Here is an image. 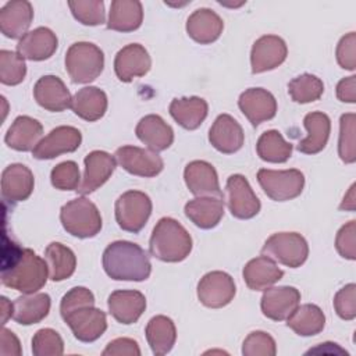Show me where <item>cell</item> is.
<instances>
[{
    "label": "cell",
    "mask_w": 356,
    "mask_h": 356,
    "mask_svg": "<svg viewBox=\"0 0 356 356\" xmlns=\"http://www.w3.org/2000/svg\"><path fill=\"white\" fill-rule=\"evenodd\" d=\"M81 342H93L107 330L106 313L95 306L81 307L63 318Z\"/></svg>",
    "instance_id": "4fadbf2b"
},
{
    "label": "cell",
    "mask_w": 356,
    "mask_h": 356,
    "mask_svg": "<svg viewBox=\"0 0 356 356\" xmlns=\"http://www.w3.org/2000/svg\"><path fill=\"white\" fill-rule=\"evenodd\" d=\"M300 292L293 286H270L264 289L260 307L263 314L274 321L286 320L299 306Z\"/></svg>",
    "instance_id": "ac0fdd59"
},
{
    "label": "cell",
    "mask_w": 356,
    "mask_h": 356,
    "mask_svg": "<svg viewBox=\"0 0 356 356\" xmlns=\"http://www.w3.org/2000/svg\"><path fill=\"white\" fill-rule=\"evenodd\" d=\"M21 353H22L21 343H19L18 338L15 337V334L11 330L3 327L1 335H0V355H3V356H8V355L19 356Z\"/></svg>",
    "instance_id": "f5cc1de1"
},
{
    "label": "cell",
    "mask_w": 356,
    "mask_h": 356,
    "mask_svg": "<svg viewBox=\"0 0 356 356\" xmlns=\"http://www.w3.org/2000/svg\"><path fill=\"white\" fill-rule=\"evenodd\" d=\"M277 353V345L274 338L264 331L250 332L242 345L243 356H274Z\"/></svg>",
    "instance_id": "bcb514c9"
},
{
    "label": "cell",
    "mask_w": 356,
    "mask_h": 356,
    "mask_svg": "<svg viewBox=\"0 0 356 356\" xmlns=\"http://www.w3.org/2000/svg\"><path fill=\"white\" fill-rule=\"evenodd\" d=\"M152 67V58L147 50L139 43L124 46L114 58V71L121 82H131L135 78L145 76Z\"/></svg>",
    "instance_id": "e0dca14e"
},
{
    "label": "cell",
    "mask_w": 356,
    "mask_h": 356,
    "mask_svg": "<svg viewBox=\"0 0 356 356\" xmlns=\"http://www.w3.org/2000/svg\"><path fill=\"white\" fill-rule=\"evenodd\" d=\"M33 19V7L26 0L6 3L0 10V31L6 38L21 39Z\"/></svg>",
    "instance_id": "cb8c5ba5"
},
{
    "label": "cell",
    "mask_w": 356,
    "mask_h": 356,
    "mask_svg": "<svg viewBox=\"0 0 356 356\" xmlns=\"http://www.w3.org/2000/svg\"><path fill=\"white\" fill-rule=\"evenodd\" d=\"M82 142V134L78 128L61 125L51 129L32 150L38 160H50L64 153L75 152Z\"/></svg>",
    "instance_id": "7c38bea8"
},
{
    "label": "cell",
    "mask_w": 356,
    "mask_h": 356,
    "mask_svg": "<svg viewBox=\"0 0 356 356\" xmlns=\"http://www.w3.org/2000/svg\"><path fill=\"white\" fill-rule=\"evenodd\" d=\"M103 356H139L140 349L135 339L132 338H117L107 343Z\"/></svg>",
    "instance_id": "816d5d0a"
},
{
    "label": "cell",
    "mask_w": 356,
    "mask_h": 356,
    "mask_svg": "<svg viewBox=\"0 0 356 356\" xmlns=\"http://www.w3.org/2000/svg\"><path fill=\"white\" fill-rule=\"evenodd\" d=\"M110 314L121 324H134L146 309V298L139 291L118 289L110 293L107 299Z\"/></svg>",
    "instance_id": "d4e9b609"
},
{
    "label": "cell",
    "mask_w": 356,
    "mask_h": 356,
    "mask_svg": "<svg viewBox=\"0 0 356 356\" xmlns=\"http://www.w3.org/2000/svg\"><path fill=\"white\" fill-rule=\"evenodd\" d=\"M225 199L231 214L239 220H249L259 214L261 204L248 179L241 174H232L225 184Z\"/></svg>",
    "instance_id": "9c48e42d"
},
{
    "label": "cell",
    "mask_w": 356,
    "mask_h": 356,
    "mask_svg": "<svg viewBox=\"0 0 356 356\" xmlns=\"http://www.w3.org/2000/svg\"><path fill=\"white\" fill-rule=\"evenodd\" d=\"M83 163V177L76 189V192L81 195H89L106 184L114 172L117 164L115 159L103 150H93L88 153Z\"/></svg>",
    "instance_id": "2e32d148"
},
{
    "label": "cell",
    "mask_w": 356,
    "mask_h": 356,
    "mask_svg": "<svg viewBox=\"0 0 356 356\" xmlns=\"http://www.w3.org/2000/svg\"><path fill=\"white\" fill-rule=\"evenodd\" d=\"M239 110L253 127L268 121L277 114V100L271 92L263 88H249L238 99Z\"/></svg>",
    "instance_id": "9a60e30c"
},
{
    "label": "cell",
    "mask_w": 356,
    "mask_h": 356,
    "mask_svg": "<svg viewBox=\"0 0 356 356\" xmlns=\"http://www.w3.org/2000/svg\"><path fill=\"white\" fill-rule=\"evenodd\" d=\"M209 142L216 150L224 154H231L243 146L245 134L234 117L229 114H220L209 131Z\"/></svg>",
    "instance_id": "7402d4cb"
},
{
    "label": "cell",
    "mask_w": 356,
    "mask_h": 356,
    "mask_svg": "<svg viewBox=\"0 0 356 356\" xmlns=\"http://www.w3.org/2000/svg\"><path fill=\"white\" fill-rule=\"evenodd\" d=\"M0 303H1V324L4 325L7 320L13 316V303L6 296L0 298Z\"/></svg>",
    "instance_id": "11a10c76"
},
{
    "label": "cell",
    "mask_w": 356,
    "mask_h": 356,
    "mask_svg": "<svg viewBox=\"0 0 356 356\" xmlns=\"http://www.w3.org/2000/svg\"><path fill=\"white\" fill-rule=\"evenodd\" d=\"M168 111L178 125L193 131L202 125L209 113L207 102L199 96L177 97L170 103Z\"/></svg>",
    "instance_id": "d6a6232c"
},
{
    "label": "cell",
    "mask_w": 356,
    "mask_h": 356,
    "mask_svg": "<svg viewBox=\"0 0 356 356\" xmlns=\"http://www.w3.org/2000/svg\"><path fill=\"white\" fill-rule=\"evenodd\" d=\"M337 97L343 103L356 102V76L350 75L341 79L337 85Z\"/></svg>",
    "instance_id": "db71d44e"
},
{
    "label": "cell",
    "mask_w": 356,
    "mask_h": 356,
    "mask_svg": "<svg viewBox=\"0 0 356 356\" xmlns=\"http://www.w3.org/2000/svg\"><path fill=\"white\" fill-rule=\"evenodd\" d=\"M242 275L249 289L264 291L278 282L284 277V271L273 259L261 254L245 264Z\"/></svg>",
    "instance_id": "f546056e"
},
{
    "label": "cell",
    "mask_w": 356,
    "mask_h": 356,
    "mask_svg": "<svg viewBox=\"0 0 356 356\" xmlns=\"http://www.w3.org/2000/svg\"><path fill=\"white\" fill-rule=\"evenodd\" d=\"M35 356H60L64 353V341L53 328H42L32 338Z\"/></svg>",
    "instance_id": "ee69618b"
},
{
    "label": "cell",
    "mask_w": 356,
    "mask_h": 356,
    "mask_svg": "<svg viewBox=\"0 0 356 356\" xmlns=\"http://www.w3.org/2000/svg\"><path fill=\"white\" fill-rule=\"evenodd\" d=\"M51 300L47 293H25L13 302L11 318L21 325L40 323L50 312Z\"/></svg>",
    "instance_id": "1f68e13d"
},
{
    "label": "cell",
    "mask_w": 356,
    "mask_h": 356,
    "mask_svg": "<svg viewBox=\"0 0 356 356\" xmlns=\"http://www.w3.org/2000/svg\"><path fill=\"white\" fill-rule=\"evenodd\" d=\"M58 39L56 33L46 26H39L19 39L17 53L31 61H43L56 53Z\"/></svg>",
    "instance_id": "603a6c76"
},
{
    "label": "cell",
    "mask_w": 356,
    "mask_h": 356,
    "mask_svg": "<svg viewBox=\"0 0 356 356\" xmlns=\"http://www.w3.org/2000/svg\"><path fill=\"white\" fill-rule=\"evenodd\" d=\"M42 136L43 127L38 120L29 115H19L10 125L4 142L17 152H31L42 140Z\"/></svg>",
    "instance_id": "83f0119b"
},
{
    "label": "cell",
    "mask_w": 356,
    "mask_h": 356,
    "mask_svg": "<svg viewBox=\"0 0 356 356\" xmlns=\"http://www.w3.org/2000/svg\"><path fill=\"white\" fill-rule=\"evenodd\" d=\"M33 97L40 107L53 113L64 111L70 108L72 103L70 90L56 75L39 78L33 86Z\"/></svg>",
    "instance_id": "44dd1931"
},
{
    "label": "cell",
    "mask_w": 356,
    "mask_h": 356,
    "mask_svg": "<svg viewBox=\"0 0 356 356\" xmlns=\"http://www.w3.org/2000/svg\"><path fill=\"white\" fill-rule=\"evenodd\" d=\"M334 309L342 320H353L356 317V285L353 282L335 293Z\"/></svg>",
    "instance_id": "c3c4849f"
},
{
    "label": "cell",
    "mask_w": 356,
    "mask_h": 356,
    "mask_svg": "<svg viewBox=\"0 0 356 356\" xmlns=\"http://www.w3.org/2000/svg\"><path fill=\"white\" fill-rule=\"evenodd\" d=\"M51 185L58 191H76L81 184L78 164L72 160L57 164L50 172Z\"/></svg>",
    "instance_id": "f6af8a7d"
},
{
    "label": "cell",
    "mask_w": 356,
    "mask_h": 356,
    "mask_svg": "<svg viewBox=\"0 0 356 356\" xmlns=\"http://www.w3.org/2000/svg\"><path fill=\"white\" fill-rule=\"evenodd\" d=\"M292 143L275 129L263 132L256 143L257 156L267 163H285L292 156Z\"/></svg>",
    "instance_id": "f35d334b"
},
{
    "label": "cell",
    "mask_w": 356,
    "mask_h": 356,
    "mask_svg": "<svg viewBox=\"0 0 356 356\" xmlns=\"http://www.w3.org/2000/svg\"><path fill=\"white\" fill-rule=\"evenodd\" d=\"M115 221L127 232L138 234L152 214V200L140 191H127L115 200Z\"/></svg>",
    "instance_id": "ba28073f"
},
{
    "label": "cell",
    "mask_w": 356,
    "mask_h": 356,
    "mask_svg": "<svg viewBox=\"0 0 356 356\" xmlns=\"http://www.w3.org/2000/svg\"><path fill=\"white\" fill-rule=\"evenodd\" d=\"M103 268L115 281H145L152 273L147 253L129 241L111 242L103 252Z\"/></svg>",
    "instance_id": "7a4b0ae2"
},
{
    "label": "cell",
    "mask_w": 356,
    "mask_h": 356,
    "mask_svg": "<svg viewBox=\"0 0 356 356\" xmlns=\"http://www.w3.org/2000/svg\"><path fill=\"white\" fill-rule=\"evenodd\" d=\"M341 210H355V184L349 188V192L348 195L343 197L341 206H339Z\"/></svg>",
    "instance_id": "9f6ffc18"
},
{
    "label": "cell",
    "mask_w": 356,
    "mask_h": 356,
    "mask_svg": "<svg viewBox=\"0 0 356 356\" xmlns=\"http://www.w3.org/2000/svg\"><path fill=\"white\" fill-rule=\"evenodd\" d=\"M337 61L338 64L349 71L356 68V33L349 32L341 38L337 44Z\"/></svg>",
    "instance_id": "f907efd6"
},
{
    "label": "cell",
    "mask_w": 356,
    "mask_h": 356,
    "mask_svg": "<svg viewBox=\"0 0 356 356\" xmlns=\"http://www.w3.org/2000/svg\"><path fill=\"white\" fill-rule=\"evenodd\" d=\"M107 95L96 86H85L79 89L71 103L72 111L85 121H97L107 111Z\"/></svg>",
    "instance_id": "e575fe53"
},
{
    "label": "cell",
    "mask_w": 356,
    "mask_h": 356,
    "mask_svg": "<svg viewBox=\"0 0 356 356\" xmlns=\"http://www.w3.org/2000/svg\"><path fill=\"white\" fill-rule=\"evenodd\" d=\"M86 306H95L93 293L85 286H75L61 298V302H60L61 317L64 318L70 313Z\"/></svg>",
    "instance_id": "7dc6e473"
},
{
    "label": "cell",
    "mask_w": 356,
    "mask_h": 356,
    "mask_svg": "<svg viewBox=\"0 0 356 356\" xmlns=\"http://www.w3.org/2000/svg\"><path fill=\"white\" fill-rule=\"evenodd\" d=\"M146 339L152 352L157 356L168 353L177 339V330L174 321L167 316H154L149 320L146 330Z\"/></svg>",
    "instance_id": "8d00e7d4"
},
{
    "label": "cell",
    "mask_w": 356,
    "mask_h": 356,
    "mask_svg": "<svg viewBox=\"0 0 356 356\" xmlns=\"http://www.w3.org/2000/svg\"><path fill=\"white\" fill-rule=\"evenodd\" d=\"M224 29L221 17L210 8H197L186 19V32L191 39L200 44L216 42Z\"/></svg>",
    "instance_id": "484cf974"
},
{
    "label": "cell",
    "mask_w": 356,
    "mask_h": 356,
    "mask_svg": "<svg viewBox=\"0 0 356 356\" xmlns=\"http://www.w3.org/2000/svg\"><path fill=\"white\" fill-rule=\"evenodd\" d=\"M143 21V7L138 0H113L107 28L117 32L136 31Z\"/></svg>",
    "instance_id": "836d02e7"
},
{
    "label": "cell",
    "mask_w": 356,
    "mask_h": 356,
    "mask_svg": "<svg viewBox=\"0 0 356 356\" xmlns=\"http://www.w3.org/2000/svg\"><path fill=\"white\" fill-rule=\"evenodd\" d=\"M47 278L49 268L46 260L32 249H21L13 243L11 257H4L3 260V285L22 293H35L44 286Z\"/></svg>",
    "instance_id": "6da1fadb"
},
{
    "label": "cell",
    "mask_w": 356,
    "mask_h": 356,
    "mask_svg": "<svg viewBox=\"0 0 356 356\" xmlns=\"http://www.w3.org/2000/svg\"><path fill=\"white\" fill-rule=\"evenodd\" d=\"M104 68V54L90 42L72 43L65 53V71L75 83L95 81Z\"/></svg>",
    "instance_id": "5b68a950"
},
{
    "label": "cell",
    "mask_w": 356,
    "mask_h": 356,
    "mask_svg": "<svg viewBox=\"0 0 356 356\" xmlns=\"http://www.w3.org/2000/svg\"><path fill=\"white\" fill-rule=\"evenodd\" d=\"M149 250L161 261L178 263L189 256L192 238L181 222L171 217H163L153 228Z\"/></svg>",
    "instance_id": "3957f363"
},
{
    "label": "cell",
    "mask_w": 356,
    "mask_h": 356,
    "mask_svg": "<svg viewBox=\"0 0 356 356\" xmlns=\"http://www.w3.org/2000/svg\"><path fill=\"white\" fill-rule=\"evenodd\" d=\"M138 139L153 152H163L174 142L172 128L157 114H149L140 118L135 128Z\"/></svg>",
    "instance_id": "4316f807"
},
{
    "label": "cell",
    "mask_w": 356,
    "mask_h": 356,
    "mask_svg": "<svg viewBox=\"0 0 356 356\" xmlns=\"http://www.w3.org/2000/svg\"><path fill=\"white\" fill-rule=\"evenodd\" d=\"M236 292L234 278L224 271H210L197 284V299L210 309H220L231 303Z\"/></svg>",
    "instance_id": "30bf717a"
},
{
    "label": "cell",
    "mask_w": 356,
    "mask_h": 356,
    "mask_svg": "<svg viewBox=\"0 0 356 356\" xmlns=\"http://www.w3.org/2000/svg\"><path fill=\"white\" fill-rule=\"evenodd\" d=\"M26 65L24 58L11 50L0 51V81L3 85L15 86L24 81Z\"/></svg>",
    "instance_id": "b9f144b4"
},
{
    "label": "cell",
    "mask_w": 356,
    "mask_h": 356,
    "mask_svg": "<svg viewBox=\"0 0 356 356\" xmlns=\"http://www.w3.org/2000/svg\"><path fill=\"white\" fill-rule=\"evenodd\" d=\"M68 7L74 18L82 25L96 26L106 19L104 3L102 0H71Z\"/></svg>",
    "instance_id": "60d3db41"
},
{
    "label": "cell",
    "mask_w": 356,
    "mask_h": 356,
    "mask_svg": "<svg viewBox=\"0 0 356 356\" xmlns=\"http://www.w3.org/2000/svg\"><path fill=\"white\" fill-rule=\"evenodd\" d=\"M355 113L342 114L339 118V139H338V154L346 164H352L356 160L355 152Z\"/></svg>",
    "instance_id": "7bdbcfd3"
},
{
    "label": "cell",
    "mask_w": 356,
    "mask_h": 356,
    "mask_svg": "<svg viewBox=\"0 0 356 356\" xmlns=\"http://www.w3.org/2000/svg\"><path fill=\"white\" fill-rule=\"evenodd\" d=\"M324 92V83L313 74H302L289 81L288 93L295 103L306 104L316 102Z\"/></svg>",
    "instance_id": "ab89813d"
},
{
    "label": "cell",
    "mask_w": 356,
    "mask_h": 356,
    "mask_svg": "<svg viewBox=\"0 0 356 356\" xmlns=\"http://www.w3.org/2000/svg\"><path fill=\"white\" fill-rule=\"evenodd\" d=\"M224 197L197 196L189 200L185 207V216L199 228L210 229L218 225L224 216Z\"/></svg>",
    "instance_id": "f1b7e54d"
},
{
    "label": "cell",
    "mask_w": 356,
    "mask_h": 356,
    "mask_svg": "<svg viewBox=\"0 0 356 356\" xmlns=\"http://www.w3.org/2000/svg\"><path fill=\"white\" fill-rule=\"evenodd\" d=\"M303 125L307 131L305 139H302L296 149L305 154L320 153L328 142L331 132V120L327 114L321 111H313L305 115Z\"/></svg>",
    "instance_id": "4dcf8cb0"
},
{
    "label": "cell",
    "mask_w": 356,
    "mask_h": 356,
    "mask_svg": "<svg viewBox=\"0 0 356 356\" xmlns=\"http://www.w3.org/2000/svg\"><path fill=\"white\" fill-rule=\"evenodd\" d=\"M286 325L300 337H313L324 330L325 316L317 305L306 303L291 313Z\"/></svg>",
    "instance_id": "d590c367"
},
{
    "label": "cell",
    "mask_w": 356,
    "mask_h": 356,
    "mask_svg": "<svg viewBox=\"0 0 356 356\" xmlns=\"http://www.w3.org/2000/svg\"><path fill=\"white\" fill-rule=\"evenodd\" d=\"M355 235H356V221L350 220L345 225L339 228L337 232L335 238V248L337 252L348 260H355L356 259V250H355Z\"/></svg>",
    "instance_id": "681fc988"
},
{
    "label": "cell",
    "mask_w": 356,
    "mask_h": 356,
    "mask_svg": "<svg viewBox=\"0 0 356 356\" xmlns=\"http://www.w3.org/2000/svg\"><path fill=\"white\" fill-rule=\"evenodd\" d=\"M60 221L70 235L81 239L93 238L102 229L100 211L86 197H76L67 202L60 210Z\"/></svg>",
    "instance_id": "277c9868"
},
{
    "label": "cell",
    "mask_w": 356,
    "mask_h": 356,
    "mask_svg": "<svg viewBox=\"0 0 356 356\" xmlns=\"http://www.w3.org/2000/svg\"><path fill=\"white\" fill-rule=\"evenodd\" d=\"M44 260L49 268V278L54 282L70 278L76 268L75 253L60 242H51L44 250Z\"/></svg>",
    "instance_id": "74e56055"
},
{
    "label": "cell",
    "mask_w": 356,
    "mask_h": 356,
    "mask_svg": "<svg viewBox=\"0 0 356 356\" xmlns=\"http://www.w3.org/2000/svg\"><path fill=\"white\" fill-rule=\"evenodd\" d=\"M261 254L289 268L300 267L309 256V245L298 232H275L264 242Z\"/></svg>",
    "instance_id": "8992f818"
},
{
    "label": "cell",
    "mask_w": 356,
    "mask_h": 356,
    "mask_svg": "<svg viewBox=\"0 0 356 356\" xmlns=\"http://www.w3.org/2000/svg\"><path fill=\"white\" fill-rule=\"evenodd\" d=\"M184 179L191 193H193L196 197H224L216 168L204 160H193L189 164H186L184 170Z\"/></svg>",
    "instance_id": "d6986e66"
},
{
    "label": "cell",
    "mask_w": 356,
    "mask_h": 356,
    "mask_svg": "<svg viewBox=\"0 0 356 356\" xmlns=\"http://www.w3.org/2000/svg\"><path fill=\"white\" fill-rule=\"evenodd\" d=\"M257 181L264 193L274 202H286L298 197L305 186V175L296 168L257 171Z\"/></svg>",
    "instance_id": "52a82bcc"
},
{
    "label": "cell",
    "mask_w": 356,
    "mask_h": 356,
    "mask_svg": "<svg viewBox=\"0 0 356 356\" xmlns=\"http://www.w3.org/2000/svg\"><path fill=\"white\" fill-rule=\"evenodd\" d=\"M115 161L129 174L152 178L163 171V159L150 149L121 146L115 150Z\"/></svg>",
    "instance_id": "8fae6325"
},
{
    "label": "cell",
    "mask_w": 356,
    "mask_h": 356,
    "mask_svg": "<svg viewBox=\"0 0 356 356\" xmlns=\"http://www.w3.org/2000/svg\"><path fill=\"white\" fill-rule=\"evenodd\" d=\"M33 186L32 171L21 163L10 164L1 172V196L8 203L26 200L32 195Z\"/></svg>",
    "instance_id": "ffe728a7"
},
{
    "label": "cell",
    "mask_w": 356,
    "mask_h": 356,
    "mask_svg": "<svg viewBox=\"0 0 356 356\" xmlns=\"http://www.w3.org/2000/svg\"><path fill=\"white\" fill-rule=\"evenodd\" d=\"M288 54L286 43L277 35L260 36L252 46L250 65L253 74L271 71L280 67Z\"/></svg>",
    "instance_id": "5bb4252c"
}]
</instances>
